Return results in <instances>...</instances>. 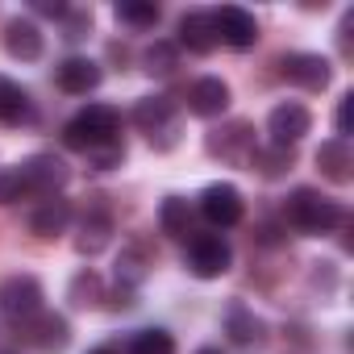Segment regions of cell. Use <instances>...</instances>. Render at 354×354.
Masks as SVG:
<instances>
[{
    "instance_id": "1",
    "label": "cell",
    "mask_w": 354,
    "mask_h": 354,
    "mask_svg": "<svg viewBox=\"0 0 354 354\" xmlns=\"http://www.w3.org/2000/svg\"><path fill=\"white\" fill-rule=\"evenodd\" d=\"M117 138H121V117L113 104H88L63 125V142L80 154H88L104 142H117Z\"/></svg>"
},
{
    "instance_id": "2",
    "label": "cell",
    "mask_w": 354,
    "mask_h": 354,
    "mask_svg": "<svg viewBox=\"0 0 354 354\" xmlns=\"http://www.w3.org/2000/svg\"><path fill=\"white\" fill-rule=\"evenodd\" d=\"M283 217L300 234H329V230H337L346 221L342 205L329 201V196H321V192H313V188H296L288 196V205H283Z\"/></svg>"
},
{
    "instance_id": "3",
    "label": "cell",
    "mask_w": 354,
    "mask_h": 354,
    "mask_svg": "<svg viewBox=\"0 0 354 354\" xmlns=\"http://www.w3.org/2000/svg\"><path fill=\"white\" fill-rule=\"evenodd\" d=\"M13 171H17V180H21V192H26V201H30V196H38V201H50V196H59V188L71 180L67 162H63V158H55V154H34V158L17 162Z\"/></svg>"
},
{
    "instance_id": "4",
    "label": "cell",
    "mask_w": 354,
    "mask_h": 354,
    "mask_svg": "<svg viewBox=\"0 0 354 354\" xmlns=\"http://www.w3.org/2000/svg\"><path fill=\"white\" fill-rule=\"evenodd\" d=\"M234 267V250L221 234H192L188 238V271L196 279H217Z\"/></svg>"
},
{
    "instance_id": "5",
    "label": "cell",
    "mask_w": 354,
    "mask_h": 354,
    "mask_svg": "<svg viewBox=\"0 0 354 354\" xmlns=\"http://www.w3.org/2000/svg\"><path fill=\"white\" fill-rule=\"evenodd\" d=\"M42 283L34 275H9L0 283V313H5L13 325H26L30 317L42 313Z\"/></svg>"
},
{
    "instance_id": "6",
    "label": "cell",
    "mask_w": 354,
    "mask_h": 354,
    "mask_svg": "<svg viewBox=\"0 0 354 354\" xmlns=\"http://www.w3.org/2000/svg\"><path fill=\"white\" fill-rule=\"evenodd\" d=\"M133 125L150 138V142H158V146H171L175 142V104L167 100V96H142L138 100V109H133Z\"/></svg>"
},
{
    "instance_id": "7",
    "label": "cell",
    "mask_w": 354,
    "mask_h": 354,
    "mask_svg": "<svg viewBox=\"0 0 354 354\" xmlns=\"http://www.w3.org/2000/svg\"><path fill=\"white\" fill-rule=\"evenodd\" d=\"M17 329H21L26 346H34L38 354H63V350L71 346V325H67V317H59V313H38V317H30V321L17 325Z\"/></svg>"
},
{
    "instance_id": "8",
    "label": "cell",
    "mask_w": 354,
    "mask_h": 354,
    "mask_svg": "<svg viewBox=\"0 0 354 354\" xmlns=\"http://www.w3.org/2000/svg\"><path fill=\"white\" fill-rule=\"evenodd\" d=\"M308 129H313V113H308L304 104H296V100L275 104V109H271V117H267L271 146H283V150H292V146H296Z\"/></svg>"
},
{
    "instance_id": "9",
    "label": "cell",
    "mask_w": 354,
    "mask_h": 354,
    "mask_svg": "<svg viewBox=\"0 0 354 354\" xmlns=\"http://www.w3.org/2000/svg\"><path fill=\"white\" fill-rule=\"evenodd\" d=\"M201 213H205V221H209V225L230 230V225H238V221H242L246 205H242V192H238L234 184H209V188L201 192Z\"/></svg>"
},
{
    "instance_id": "10",
    "label": "cell",
    "mask_w": 354,
    "mask_h": 354,
    "mask_svg": "<svg viewBox=\"0 0 354 354\" xmlns=\"http://www.w3.org/2000/svg\"><path fill=\"white\" fill-rule=\"evenodd\" d=\"M279 71H283V80L288 84H296V88H308V92H321L325 84H329V59H321V55H313V50H292V55H283L279 59Z\"/></svg>"
},
{
    "instance_id": "11",
    "label": "cell",
    "mask_w": 354,
    "mask_h": 354,
    "mask_svg": "<svg viewBox=\"0 0 354 354\" xmlns=\"http://www.w3.org/2000/svg\"><path fill=\"white\" fill-rule=\"evenodd\" d=\"M213 26H217V42H225V46H234V50H250V46L259 42V21H254L246 9H238V5L217 9V13H213Z\"/></svg>"
},
{
    "instance_id": "12",
    "label": "cell",
    "mask_w": 354,
    "mask_h": 354,
    "mask_svg": "<svg viewBox=\"0 0 354 354\" xmlns=\"http://www.w3.org/2000/svg\"><path fill=\"white\" fill-rule=\"evenodd\" d=\"M225 333L238 350H263L267 346V321L254 317V308H246V304H234L225 313Z\"/></svg>"
},
{
    "instance_id": "13",
    "label": "cell",
    "mask_w": 354,
    "mask_h": 354,
    "mask_svg": "<svg viewBox=\"0 0 354 354\" xmlns=\"http://www.w3.org/2000/svg\"><path fill=\"white\" fill-rule=\"evenodd\" d=\"M188 109L196 117H221L230 109V84L221 75H205L188 88Z\"/></svg>"
},
{
    "instance_id": "14",
    "label": "cell",
    "mask_w": 354,
    "mask_h": 354,
    "mask_svg": "<svg viewBox=\"0 0 354 354\" xmlns=\"http://www.w3.org/2000/svg\"><path fill=\"white\" fill-rule=\"evenodd\" d=\"M55 80H59V88L63 92H71V96H88L92 88H100V63H92V59H63L59 67H55Z\"/></svg>"
},
{
    "instance_id": "15",
    "label": "cell",
    "mask_w": 354,
    "mask_h": 354,
    "mask_svg": "<svg viewBox=\"0 0 354 354\" xmlns=\"http://www.w3.org/2000/svg\"><path fill=\"white\" fill-rule=\"evenodd\" d=\"M317 167H321L325 180H333V184H350V175H354V150H350V142H342V138L321 142V150H317Z\"/></svg>"
},
{
    "instance_id": "16",
    "label": "cell",
    "mask_w": 354,
    "mask_h": 354,
    "mask_svg": "<svg viewBox=\"0 0 354 354\" xmlns=\"http://www.w3.org/2000/svg\"><path fill=\"white\" fill-rule=\"evenodd\" d=\"M5 50H9L13 59H21V63L42 59V30H38L34 21H26V17H13V21L5 26Z\"/></svg>"
},
{
    "instance_id": "17",
    "label": "cell",
    "mask_w": 354,
    "mask_h": 354,
    "mask_svg": "<svg viewBox=\"0 0 354 354\" xmlns=\"http://www.w3.org/2000/svg\"><path fill=\"white\" fill-rule=\"evenodd\" d=\"M180 46H188L192 55H209V50L217 46L213 13H184V17H180Z\"/></svg>"
},
{
    "instance_id": "18",
    "label": "cell",
    "mask_w": 354,
    "mask_h": 354,
    "mask_svg": "<svg viewBox=\"0 0 354 354\" xmlns=\"http://www.w3.org/2000/svg\"><path fill=\"white\" fill-rule=\"evenodd\" d=\"M67 225H71V205H67L63 196H50V201H42V205L30 213V230H34L38 238H59Z\"/></svg>"
},
{
    "instance_id": "19",
    "label": "cell",
    "mask_w": 354,
    "mask_h": 354,
    "mask_svg": "<svg viewBox=\"0 0 354 354\" xmlns=\"http://www.w3.org/2000/svg\"><path fill=\"white\" fill-rule=\"evenodd\" d=\"M209 154H221V158H250L254 154V138H250V125H230L221 138H209Z\"/></svg>"
},
{
    "instance_id": "20",
    "label": "cell",
    "mask_w": 354,
    "mask_h": 354,
    "mask_svg": "<svg viewBox=\"0 0 354 354\" xmlns=\"http://www.w3.org/2000/svg\"><path fill=\"white\" fill-rule=\"evenodd\" d=\"M109 234H113V217H109L104 209L88 213L84 225H80V238H75L80 254H96V250H104V246H109Z\"/></svg>"
},
{
    "instance_id": "21",
    "label": "cell",
    "mask_w": 354,
    "mask_h": 354,
    "mask_svg": "<svg viewBox=\"0 0 354 354\" xmlns=\"http://www.w3.org/2000/svg\"><path fill=\"white\" fill-rule=\"evenodd\" d=\"M158 225L171 238H188L192 234V209H188V201L184 196H167L162 209H158Z\"/></svg>"
},
{
    "instance_id": "22",
    "label": "cell",
    "mask_w": 354,
    "mask_h": 354,
    "mask_svg": "<svg viewBox=\"0 0 354 354\" xmlns=\"http://www.w3.org/2000/svg\"><path fill=\"white\" fill-rule=\"evenodd\" d=\"M26 117H30V96H26L9 75H0V121L17 125V121H26Z\"/></svg>"
},
{
    "instance_id": "23",
    "label": "cell",
    "mask_w": 354,
    "mask_h": 354,
    "mask_svg": "<svg viewBox=\"0 0 354 354\" xmlns=\"http://www.w3.org/2000/svg\"><path fill=\"white\" fill-rule=\"evenodd\" d=\"M125 354H175V337L167 329H138L129 337Z\"/></svg>"
},
{
    "instance_id": "24",
    "label": "cell",
    "mask_w": 354,
    "mask_h": 354,
    "mask_svg": "<svg viewBox=\"0 0 354 354\" xmlns=\"http://www.w3.org/2000/svg\"><path fill=\"white\" fill-rule=\"evenodd\" d=\"M100 296H104V283H100V275H96V271H80V275L71 279L67 300H71L75 308H92V304H100Z\"/></svg>"
},
{
    "instance_id": "25",
    "label": "cell",
    "mask_w": 354,
    "mask_h": 354,
    "mask_svg": "<svg viewBox=\"0 0 354 354\" xmlns=\"http://www.w3.org/2000/svg\"><path fill=\"white\" fill-rule=\"evenodd\" d=\"M117 17L125 26H154L158 21V5L154 0H117Z\"/></svg>"
},
{
    "instance_id": "26",
    "label": "cell",
    "mask_w": 354,
    "mask_h": 354,
    "mask_svg": "<svg viewBox=\"0 0 354 354\" xmlns=\"http://www.w3.org/2000/svg\"><path fill=\"white\" fill-rule=\"evenodd\" d=\"M142 63H146V71H150V75H171V71H175V63H180V50H175L171 42H154V46L142 55Z\"/></svg>"
},
{
    "instance_id": "27",
    "label": "cell",
    "mask_w": 354,
    "mask_h": 354,
    "mask_svg": "<svg viewBox=\"0 0 354 354\" xmlns=\"http://www.w3.org/2000/svg\"><path fill=\"white\" fill-rule=\"evenodd\" d=\"M250 162H254L263 175H283V167H292V150H283V146H267V150H259V146H254Z\"/></svg>"
},
{
    "instance_id": "28",
    "label": "cell",
    "mask_w": 354,
    "mask_h": 354,
    "mask_svg": "<svg viewBox=\"0 0 354 354\" xmlns=\"http://www.w3.org/2000/svg\"><path fill=\"white\" fill-rule=\"evenodd\" d=\"M142 275H146V267H142V254L138 250H125L121 254V263H117V288H138L142 283Z\"/></svg>"
},
{
    "instance_id": "29",
    "label": "cell",
    "mask_w": 354,
    "mask_h": 354,
    "mask_svg": "<svg viewBox=\"0 0 354 354\" xmlns=\"http://www.w3.org/2000/svg\"><path fill=\"white\" fill-rule=\"evenodd\" d=\"M88 158H92L96 171H113V167H121V158H125V142H121V138H117V142H104V146L88 150Z\"/></svg>"
},
{
    "instance_id": "30",
    "label": "cell",
    "mask_w": 354,
    "mask_h": 354,
    "mask_svg": "<svg viewBox=\"0 0 354 354\" xmlns=\"http://www.w3.org/2000/svg\"><path fill=\"white\" fill-rule=\"evenodd\" d=\"M350 117H354V92H346V96L337 100V138H342V142H350V133H354V129H350Z\"/></svg>"
},
{
    "instance_id": "31",
    "label": "cell",
    "mask_w": 354,
    "mask_h": 354,
    "mask_svg": "<svg viewBox=\"0 0 354 354\" xmlns=\"http://www.w3.org/2000/svg\"><path fill=\"white\" fill-rule=\"evenodd\" d=\"M88 26H92V21H88V13H80V17H71V21H67V38H71V42H80V38H88Z\"/></svg>"
},
{
    "instance_id": "32",
    "label": "cell",
    "mask_w": 354,
    "mask_h": 354,
    "mask_svg": "<svg viewBox=\"0 0 354 354\" xmlns=\"http://www.w3.org/2000/svg\"><path fill=\"white\" fill-rule=\"evenodd\" d=\"M88 354H117L113 346H96V350H88Z\"/></svg>"
},
{
    "instance_id": "33",
    "label": "cell",
    "mask_w": 354,
    "mask_h": 354,
    "mask_svg": "<svg viewBox=\"0 0 354 354\" xmlns=\"http://www.w3.org/2000/svg\"><path fill=\"white\" fill-rule=\"evenodd\" d=\"M196 354H221V350H196Z\"/></svg>"
}]
</instances>
